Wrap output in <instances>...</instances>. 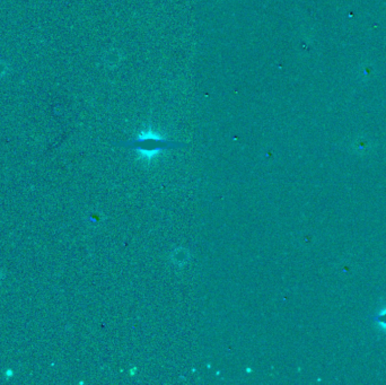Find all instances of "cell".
<instances>
[{
    "label": "cell",
    "instance_id": "obj_1",
    "mask_svg": "<svg viewBox=\"0 0 386 385\" xmlns=\"http://www.w3.org/2000/svg\"><path fill=\"white\" fill-rule=\"evenodd\" d=\"M121 145H125L143 152H156L161 149H164V148H174L178 146H183L179 145V143L176 142L166 141L164 139L158 138L157 136H150V134H147L145 137H139L136 140L121 143Z\"/></svg>",
    "mask_w": 386,
    "mask_h": 385
}]
</instances>
